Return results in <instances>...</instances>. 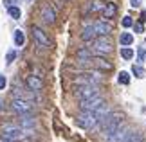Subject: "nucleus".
<instances>
[{
    "label": "nucleus",
    "instance_id": "f257e3e1",
    "mask_svg": "<svg viewBox=\"0 0 146 142\" xmlns=\"http://www.w3.org/2000/svg\"><path fill=\"white\" fill-rule=\"evenodd\" d=\"M92 50L96 52L98 56H106L114 50V43H112L110 36H98L96 40L92 42Z\"/></svg>",
    "mask_w": 146,
    "mask_h": 142
},
{
    "label": "nucleus",
    "instance_id": "f03ea898",
    "mask_svg": "<svg viewBox=\"0 0 146 142\" xmlns=\"http://www.w3.org/2000/svg\"><path fill=\"white\" fill-rule=\"evenodd\" d=\"M101 83H103L101 70H98V72H85V74H80V76L74 79V85H76V87H78V85H96V87H99Z\"/></svg>",
    "mask_w": 146,
    "mask_h": 142
},
{
    "label": "nucleus",
    "instance_id": "7ed1b4c3",
    "mask_svg": "<svg viewBox=\"0 0 146 142\" xmlns=\"http://www.w3.org/2000/svg\"><path fill=\"white\" fill-rule=\"evenodd\" d=\"M74 95L78 97V101L96 97V95H99V87H96V85H78L74 88Z\"/></svg>",
    "mask_w": 146,
    "mask_h": 142
},
{
    "label": "nucleus",
    "instance_id": "20e7f679",
    "mask_svg": "<svg viewBox=\"0 0 146 142\" xmlns=\"http://www.w3.org/2000/svg\"><path fill=\"white\" fill-rule=\"evenodd\" d=\"M76 122L78 126L83 128V129H94L98 126V117L94 112H81L80 115L76 117Z\"/></svg>",
    "mask_w": 146,
    "mask_h": 142
},
{
    "label": "nucleus",
    "instance_id": "39448f33",
    "mask_svg": "<svg viewBox=\"0 0 146 142\" xmlns=\"http://www.w3.org/2000/svg\"><path fill=\"white\" fill-rule=\"evenodd\" d=\"M106 101L103 99V95H96V97H90V99H83L80 101V110L81 112H96L99 106H103Z\"/></svg>",
    "mask_w": 146,
    "mask_h": 142
},
{
    "label": "nucleus",
    "instance_id": "423d86ee",
    "mask_svg": "<svg viewBox=\"0 0 146 142\" xmlns=\"http://www.w3.org/2000/svg\"><path fill=\"white\" fill-rule=\"evenodd\" d=\"M31 34H33V40L36 42L38 47H42V49H49L50 47V40L47 36V32L40 29V27H36V25H33L31 27Z\"/></svg>",
    "mask_w": 146,
    "mask_h": 142
},
{
    "label": "nucleus",
    "instance_id": "0eeeda50",
    "mask_svg": "<svg viewBox=\"0 0 146 142\" xmlns=\"http://www.w3.org/2000/svg\"><path fill=\"white\" fill-rule=\"evenodd\" d=\"M11 110H13L15 113H18V115H25V113L33 112V104L27 99L13 97V101H11Z\"/></svg>",
    "mask_w": 146,
    "mask_h": 142
},
{
    "label": "nucleus",
    "instance_id": "6e6552de",
    "mask_svg": "<svg viewBox=\"0 0 146 142\" xmlns=\"http://www.w3.org/2000/svg\"><path fill=\"white\" fill-rule=\"evenodd\" d=\"M94 29H96L98 36H110L112 32H114V25H112L108 20H98L96 24H94Z\"/></svg>",
    "mask_w": 146,
    "mask_h": 142
},
{
    "label": "nucleus",
    "instance_id": "1a4fd4ad",
    "mask_svg": "<svg viewBox=\"0 0 146 142\" xmlns=\"http://www.w3.org/2000/svg\"><path fill=\"white\" fill-rule=\"evenodd\" d=\"M128 131H130V128H128L126 124L123 122L121 126L117 128L115 131H114V133L110 135V137H106L105 140H106V142H125V139H126V135H128Z\"/></svg>",
    "mask_w": 146,
    "mask_h": 142
},
{
    "label": "nucleus",
    "instance_id": "9d476101",
    "mask_svg": "<svg viewBox=\"0 0 146 142\" xmlns=\"http://www.w3.org/2000/svg\"><path fill=\"white\" fill-rule=\"evenodd\" d=\"M40 16H42V20L45 22L47 25H52V24H56V11H54V7L50 4H45L42 7V11H40Z\"/></svg>",
    "mask_w": 146,
    "mask_h": 142
},
{
    "label": "nucleus",
    "instance_id": "9b49d317",
    "mask_svg": "<svg viewBox=\"0 0 146 142\" xmlns=\"http://www.w3.org/2000/svg\"><path fill=\"white\" fill-rule=\"evenodd\" d=\"M25 85L27 88L33 90V92H42L43 90V81L40 76H35V74H29V76L25 77Z\"/></svg>",
    "mask_w": 146,
    "mask_h": 142
},
{
    "label": "nucleus",
    "instance_id": "f8f14e48",
    "mask_svg": "<svg viewBox=\"0 0 146 142\" xmlns=\"http://www.w3.org/2000/svg\"><path fill=\"white\" fill-rule=\"evenodd\" d=\"M101 15H103V20H112V18H115V15H117V4L115 2H106L103 5V11H101Z\"/></svg>",
    "mask_w": 146,
    "mask_h": 142
},
{
    "label": "nucleus",
    "instance_id": "ddd939ff",
    "mask_svg": "<svg viewBox=\"0 0 146 142\" xmlns=\"http://www.w3.org/2000/svg\"><path fill=\"white\" fill-rule=\"evenodd\" d=\"M76 58H78V63L83 65V63H92V50L87 49V47H80L76 52Z\"/></svg>",
    "mask_w": 146,
    "mask_h": 142
},
{
    "label": "nucleus",
    "instance_id": "4468645a",
    "mask_svg": "<svg viewBox=\"0 0 146 142\" xmlns=\"http://www.w3.org/2000/svg\"><path fill=\"white\" fill-rule=\"evenodd\" d=\"M92 67L96 70H101V72H110L114 69V65L110 61H106L105 58H92Z\"/></svg>",
    "mask_w": 146,
    "mask_h": 142
},
{
    "label": "nucleus",
    "instance_id": "2eb2a0df",
    "mask_svg": "<svg viewBox=\"0 0 146 142\" xmlns=\"http://www.w3.org/2000/svg\"><path fill=\"white\" fill-rule=\"evenodd\" d=\"M18 124H20L24 129H29V128H35V126H36V119L33 117L31 113H25V115H20Z\"/></svg>",
    "mask_w": 146,
    "mask_h": 142
},
{
    "label": "nucleus",
    "instance_id": "dca6fc26",
    "mask_svg": "<svg viewBox=\"0 0 146 142\" xmlns=\"http://www.w3.org/2000/svg\"><path fill=\"white\" fill-rule=\"evenodd\" d=\"M98 34H96V29H94V24L92 25H85L81 31V40L83 42H92V40H96Z\"/></svg>",
    "mask_w": 146,
    "mask_h": 142
},
{
    "label": "nucleus",
    "instance_id": "f3484780",
    "mask_svg": "<svg viewBox=\"0 0 146 142\" xmlns=\"http://www.w3.org/2000/svg\"><path fill=\"white\" fill-rule=\"evenodd\" d=\"M119 43L123 45V47H130V45L133 43V34H132V32H121Z\"/></svg>",
    "mask_w": 146,
    "mask_h": 142
},
{
    "label": "nucleus",
    "instance_id": "a211bd4d",
    "mask_svg": "<svg viewBox=\"0 0 146 142\" xmlns=\"http://www.w3.org/2000/svg\"><path fill=\"white\" fill-rule=\"evenodd\" d=\"M144 140V137H143V133H139V131H128V135H126V139H125V142H143Z\"/></svg>",
    "mask_w": 146,
    "mask_h": 142
},
{
    "label": "nucleus",
    "instance_id": "6ab92c4d",
    "mask_svg": "<svg viewBox=\"0 0 146 142\" xmlns=\"http://www.w3.org/2000/svg\"><path fill=\"white\" fill-rule=\"evenodd\" d=\"M13 40H15V45H16V47H22V45L25 43V34H24V31L16 29V31H15V36H13Z\"/></svg>",
    "mask_w": 146,
    "mask_h": 142
},
{
    "label": "nucleus",
    "instance_id": "aec40b11",
    "mask_svg": "<svg viewBox=\"0 0 146 142\" xmlns=\"http://www.w3.org/2000/svg\"><path fill=\"white\" fill-rule=\"evenodd\" d=\"M133 56H135V52H133V49H132V47H121V58H123V59L130 61Z\"/></svg>",
    "mask_w": 146,
    "mask_h": 142
},
{
    "label": "nucleus",
    "instance_id": "412c9836",
    "mask_svg": "<svg viewBox=\"0 0 146 142\" xmlns=\"http://www.w3.org/2000/svg\"><path fill=\"white\" fill-rule=\"evenodd\" d=\"M7 13H9V16H11L13 20H20V16H22L20 7H16V5H11V7H7Z\"/></svg>",
    "mask_w": 146,
    "mask_h": 142
},
{
    "label": "nucleus",
    "instance_id": "4be33fe9",
    "mask_svg": "<svg viewBox=\"0 0 146 142\" xmlns=\"http://www.w3.org/2000/svg\"><path fill=\"white\" fill-rule=\"evenodd\" d=\"M132 74H133V76H135V77H139V79H143V77L146 76V70L143 69L141 65H133V67H132Z\"/></svg>",
    "mask_w": 146,
    "mask_h": 142
},
{
    "label": "nucleus",
    "instance_id": "5701e85b",
    "mask_svg": "<svg viewBox=\"0 0 146 142\" xmlns=\"http://www.w3.org/2000/svg\"><path fill=\"white\" fill-rule=\"evenodd\" d=\"M117 81H119V85H130V74H128L126 70L119 72V76H117Z\"/></svg>",
    "mask_w": 146,
    "mask_h": 142
},
{
    "label": "nucleus",
    "instance_id": "b1692460",
    "mask_svg": "<svg viewBox=\"0 0 146 142\" xmlns=\"http://www.w3.org/2000/svg\"><path fill=\"white\" fill-rule=\"evenodd\" d=\"M121 25L125 27V29H130V27H133V18H132L130 15H126L125 18L121 20Z\"/></svg>",
    "mask_w": 146,
    "mask_h": 142
},
{
    "label": "nucleus",
    "instance_id": "393cba45",
    "mask_svg": "<svg viewBox=\"0 0 146 142\" xmlns=\"http://www.w3.org/2000/svg\"><path fill=\"white\" fill-rule=\"evenodd\" d=\"M146 31V27H144V22H137V24H133V32H139V34H143V32Z\"/></svg>",
    "mask_w": 146,
    "mask_h": 142
},
{
    "label": "nucleus",
    "instance_id": "a878e982",
    "mask_svg": "<svg viewBox=\"0 0 146 142\" xmlns=\"http://www.w3.org/2000/svg\"><path fill=\"white\" fill-rule=\"evenodd\" d=\"M137 61H139V63L146 61V49H143V47L137 49Z\"/></svg>",
    "mask_w": 146,
    "mask_h": 142
},
{
    "label": "nucleus",
    "instance_id": "bb28decb",
    "mask_svg": "<svg viewBox=\"0 0 146 142\" xmlns=\"http://www.w3.org/2000/svg\"><path fill=\"white\" fill-rule=\"evenodd\" d=\"M15 58H16V52H15V50H9V52L5 54V63H13Z\"/></svg>",
    "mask_w": 146,
    "mask_h": 142
},
{
    "label": "nucleus",
    "instance_id": "cd10ccee",
    "mask_svg": "<svg viewBox=\"0 0 146 142\" xmlns=\"http://www.w3.org/2000/svg\"><path fill=\"white\" fill-rule=\"evenodd\" d=\"M5 85H7V79H5V76H0V90H4Z\"/></svg>",
    "mask_w": 146,
    "mask_h": 142
},
{
    "label": "nucleus",
    "instance_id": "c85d7f7f",
    "mask_svg": "<svg viewBox=\"0 0 146 142\" xmlns=\"http://www.w3.org/2000/svg\"><path fill=\"white\" fill-rule=\"evenodd\" d=\"M141 4H143V0H130L132 7H141Z\"/></svg>",
    "mask_w": 146,
    "mask_h": 142
},
{
    "label": "nucleus",
    "instance_id": "c756f323",
    "mask_svg": "<svg viewBox=\"0 0 146 142\" xmlns=\"http://www.w3.org/2000/svg\"><path fill=\"white\" fill-rule=\"evenodd\" d=\"M4 4H5V7H11V5L16 4V0H4Z\"/></svg>",
    "mask_w": 146,
    "mask_h": 142
},
{
    "label": "nucleus",
    "instance_id": "7c9ffc66",
    "mask_svg": "<svg viewBox=\"0 0 146 142\" xmlns=\"http://www.w3.org/2000/svg\"><path fill=\"white\" fill-rule=\"evenodd\" d=\"M141 20L146 22V11H143V13H141Z\"/></svg>",
    "mask_w": 146,
    "mask_h": 142
},
{
    "label": "nucleus",
    "instance_id": "2f4dec72",
    "mask_svg": "<svg viewBox=\"0 0 146 142\" xmlns=\"http://www.w3.org/2000/svg\"><path fill=\"white\" fill-rule=\"evenodd\" d=\"M0 110H2V106H0Z\"/></svg>",
    "mask_w": 146,
    "mask_h": 142
}]
</instances>
